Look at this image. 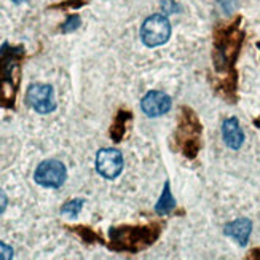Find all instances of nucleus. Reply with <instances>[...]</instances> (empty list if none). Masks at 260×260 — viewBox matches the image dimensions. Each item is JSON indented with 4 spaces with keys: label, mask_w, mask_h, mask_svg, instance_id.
<instances>
[{
    "label": "nucleus",
    "mask_w": 260,
    "mask_h": 260,
    "mask_svg": "<svg viewBox=\"0 0 260 260\" xmlns=\"http://www.w3.org/2000/svg\"><path fill=\"white\" fill-rule=\"evenodd\" d=\"M158 229L152 227H114L110 230V240L114 241V249L136 252L152 244L158 238Z\"/></svg>",
    "instance_id": "nucleus-1"
},
{
    "label": "nucleus",
    "mask_w": 260,
    "mask_h": 260,
    "mask_svg": "<svg viewBox=\"0 0 260 260\" xmlns=\"http://www.w3.org/2000/svg\"><path fill=\"white\" fill-rule=\"evenodd\" d=\"M169 37H171V22L166 15L155 13L144 21L141 27V40L145 47H161L169 40Z\"/></svg>",
    "instance_id": "nucleus-2"
},
{
    "label": "nucleus",
    "mask_w": 260,
    "mask_h": 260,
    "mask_svg": "<svg viewBox=\"0 0 260 260\" xmlns=\"http://www.w3.org/2000/svg\"><path fill=\"white\" fill-rule=\"evenodd\" d=\"M200 133H201V125L197 120V117L193 115V112L184 109L182 121H180V128L177 133V139L185 156L188 158L197 156V152L200 150V142H198Z\"/></svg>",
    "instance_id": "nucleus-3"
},
{
    "label": "nucleus",
    "mask_w": 260,
    "mask_h": 260,
    "mask_svg": "<svg viewBox=\"0 0 260 260\" xmlns=\"http://www.w3.org/2000/svg\"><path fill=\"white\" fill-rule=\"evenodd\" d=\"M243 40V34L238 30V27L233 26L223 32V36H219L216 40V69L222 71L227 67L229 62H232Z\"/></svg>",
    "instance_id": "nucleus-4"
},
{
    "label": "nucleus",
    "mask_w": 260,
    "mask_h": 260,
    "mask_svg": "<svg viewBox=\"0 0 260 260\" xmlns=\"http://www.w3.org/2000/svg\"><path fill=\"white\" fill-rule=\"evenodd\" d=\"M34 180L43 188H61L67 180L66 165L59 160H45L36 168Z\"/></svg>",
    "instance_id": "nucleus-5"
},
{
    "label": "nucleus",
    "mask_w": 260,
    "mask_h": 260,
    "mask_svg": "<svg viewBox=\"0 0 260 260\" xmlns=\"http://www.w3.org/2000/svg\"><path fill=\"white\" fill-rule=\"evenodd\" d=\"M26 103L30 109H34L40 115H48L56 110L54 89L47 83H32L27 88Z\"/></svg>",
    "instance_id": "nucleus-6"
},
{
    "label": "nucleus",
    "mask_w": 260,
    "mask_h": 260,
    "mask_svg": "<svg viewBox=\"0 0 260 260\" xmlns=\"http://www.w3.org/2000/svg\"><path fill=\"white\" fill-rule=\"evenodd\" d=\"M123 155L117 149H101L96 153V171L104 179H117L123 171Z\"/></svg>",
    "instance_id": "nucleus-7"
},
{
    "label": "nucleus",
    "mask_w": 260,
    "mask_h": 260,
    "mask_svg": "<svg viewBox=\"0 0 260 260\" xmlns=\"http://www.w3.org/2000/svg\"><path fill=\"white\" fill-rule=\"evenodd\" d=\"M171 106H173L171 98L163 91H156V89L149 91L141 101L142 112L150 118H156V117H161V115L168 114Z\"/></svg>",
    "instance_id": "nucleus-8"
},
{
    "label": "nucleus",
    "mask_w": 260,
    "mask_h": 260,
    "mask_svg": "<svg viewBox=\"0 0 260 260\" xmlns=\"http://www.w3.org/2000/svg\"><path fill=\"white\" fill-rule=\"evenodd\" d=\"M222 136H223V142L230 147L232 150H240L243 144H244V133L240 126L238 118H227L222 125Z\"/></svg>",
    "instance_id": "nucleus-9"
},
{
    "label": "nucleus",
    "mask_w": 260,
    "mask_h": 260,
    "mask_svg": "<svg viewBox=\"0 0 260 260\" xmlns=\"http://www.w3.org/2000/svg\"><path fill=\"white\" fill-rule=\"evenodd\" d=\"M225 235L233 238L238 244L241 246H246L247 241H249V236H251V232H252V222L249 219H236L233 222H230L227 227H225Z\"/></svg>",
    "instance_id": "nucleus-10"
},
{
    "label": "nucleus",
    "mask_w": 260,
    "mask_h": 260,
    "mask_svg": "<svg viewBox=\"0 0 260 260\" xmlns=\"http://www.w3.org/2000/svg\"><path fill=\"white\" fill-rule=\"evenodd\" d=\"M174 208H176V200L171 193V188H169V182L166 180L163 193H161L160 200H158L156 206H155V212L160 214V216H165V214H169Z\"/></svg>",
    "instance_id": "nucleus-11"
},
{
    "label": "nucleus",
    "mask_w": 260,
    "mask_h": 260,
    "mask_svg": "<svg viewBox=\"0 0 260 260\" xmlns=\"http://www.w3.org/2000/svg\"><path fill=\"white\" fill-rule=\"evenodd\" d=\"M129 118H131L129 112H125V110L118 112L114 126H112V129H110V134H112V138H114L115 142H120L123 136H125V125Z\"/></svg>",
    "instance_id": "nucleus-12"
},
{
    "label": "nucleus",
    "mask_w": 260,
    "mask_h": 260,
    "mask_svg": "<svg viewBox=\"0 0 260 260\" xmlns=\"http://www.w3.org/2000/svg\"><path fill=\"white\" fill-rule=\"evenodd\" d=\"M83 205H85V200H82V198L71 200L62 205L61 214H64V216H71V217H77L78 214H80V211L83 209Z\"/></svg>",
    "instance_id": "nucleus-13"
},
{
    "label": "nucleus",
    "mask_w": 260,
    "mask_h": 260,
    "mask_svg": "<svg viewBox=\"0 0 260 260\" xmlns=\"http://www.w3.org/2000/svg\"><path fill=\"white\" fill-rule=\"evenodd\" d=\"M80 24H82L80 16H78V15H72V16L67 18V21L61 26V30H62L64 34H69V32L77 30L78 27H80Z\"/></svg>",
    "instance_id": "nucleus-14"
},
{
    "label": "nucleus",
    "mask_w": 260,
    "mask_h": 260,
    "mask_svg": "<svg viewBox=\"0 0 260 260\" xmlns=\"http://www.w3.org/2000/svg\"><path fill=\"white\" fill-rule=\"evenodd\" d=\"M13 247L5 244L4 241H0V260H10L13 258Z\"/></svg>",
    "instance_id": "nucleus-15"
},
{
    "label": "nucleus",
    "mask_w": 260,
    "mask_h": 260,
    "mask_svg": "<svg viewBox=\"0 0 260 260\" xmlns=\"http://www.w3.org/2000/svg\"><path fill=\"white\" fill-rule=\"evenodd\" d=\"M7 206H8V197H7L5 191L0 188V216H2V214L5 212Z\"/></svg>",
    "instance_id": "nucleus-16"
},
{
    "label": "nucleus",
    "mask_w": 260,
    "mask_h": 260,
    "mask_svg": "<svg viewBox=\"0 0 260 260\" xmlns=\"http://www.w3.org/2000/svg\"><path fill=\"white\" fill-rule=\"evenodd\" d=\"M219 4L223 7L225 11H232L235 7V0H219Z\"/></svg>",
    "instance_id": "nucleus-17"
},
{
    "label": "nucleus",
    "mask_w": 260,
    "mask_h": 260,
    "mask_svg": "<svg viewBox=\"0 0 260 260\" xmlns=\"http://www.w3.org/2000/svg\"><path fill=\"white\" fill-rule=\"evenodd\" d=\"M13 4H22V2H26V0H11Z\"/></svg>",
    "instance_id": "nucleus-18"
}]
</instances>
